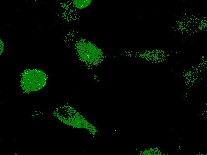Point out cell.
<instances>
[{
  "instance_id": "cell-1",
  "label": "cell",
  "mask_w": 207,
  "mask_h": 155,
  "mask_svg": "<svg viewBox=\"0 0 207 155\" xmlns=\"http://www.w3.org/2000/svg\"><path fill=\"white\" fill-rule=\"evenodd\" d=\"M47 79L46 74L42 71L36 69L27 70L22 74L21 84L26 92L35 91L46 85Z\"/></svg>"
}]
</instances>
